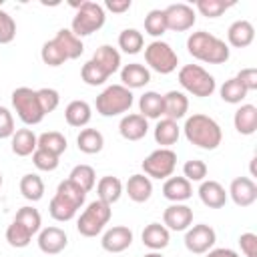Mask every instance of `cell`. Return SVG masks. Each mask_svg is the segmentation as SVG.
<instances>
[{"label": "cell", "instance_id": "cell-1", "mask_svg": "<svg viewBox=\"0 0 257 257\" xmlns=\"http://www.w3.org/2000/svg\"><path fill=\"white\" fill-rule=\"evenodd\" d=\"M183 133L191 145L205 149V151H215L223 141V131H221L219 122L201 112L187 116Z\"/></svg>", "mask_w": 257, "mask_h": 257}, {"label": "cell", "instance_id": "cell-2", "mask_svg": "<svg viewBox=\"0 0 257 257\" xmlns=\"http://www.w3.org/2000/svg\"><path fill=\"white\" fill-rule=\"evenodd\" d=\"M84 199H86V193L78 185H74L70 179L60 181L58 187H56L54 197L50 199L48 213L54 221L66 223V221L74 219L76 211L84 205Z\"/></svg>", "mask_w": 257, "mask_h": 257}, {"label": "cell", "instance_id": "cell-3", "mask_svg": "<svg viewBox=\"0 0 257 257\" xmlns=\"http://www.w3.org/2000/svg\"><path fill=\"white\" fill-rule=\"evenodd\" d=\"M187 50L193 58L207 64H223L229 60V46L207 30H197L187 38Z\"/></svg>", "mask_w": 257, "mask_h": 257}, {"label": "cell", "instance_id": "cell-4", "mask_svg": "<svg viewBox=\"0 0 257 257\" xmlns=\"http://www.w3.org/2000/svg\"><path fill=\"white\" fill-rule=\"evenodd\" d=\"M76 8V14L72 18V24H70V30L74 36L82 38V36H90L92 32L100 30L104 26V20H106V14H104V8L96 2H90V0H84L80 4H72Z\"/></svg>", "mask_w": 257, "mask_h": 257}, {"label": "cell", "instance_id": "cell-5", "mask_svg": "<svg viewBox=\"0 0 257 257\" xmlns=\"http://www.w3.org/2000/svg\"><path fill=\"white\" fill-rule=\"evenodd\" d=\"M179 84L193 96L197 98H205V96H211L217 88V82H215V76L209 74L203 66L199 64H185L179 68Z\"/></svg>", "mask_w": 257, "mask_h": 257}, {"label": "cell", "instance_id": "cell-6", "mask_svg": "<svg viewBox=\"0 0 257 257\" xmlns=\"http://www.w3.org/2000/svg\"><path fill=\"white\" fill-rule=\"evenodd\" d=\"M133 102V90L122 84H110L96 96V112L100 116H118L122 112H128Z\"/></svg>", "mask_w": 257, "mask_h": 257}, {"label": "cell", "instance_id": "cell-7", "mask_svg": "<svg viewBox=\"0 0 257 257\" xmlns=\"http://www.w3.org/2000/svg\"><path fill=\"white\" fill-rule=\"evenodd\" d=\"M112 205L100 201V199H94L92 203L86 205V209L80 213L78 221H76V231L82 235V237H96L104 231L106 223L110 221L112 217Z\"/></svg>", "mask_w": 257, "mask_h": 257}, {"label": "cell", "instance_id": "cell-8", "mask_svg": "<svg viewBox=\"0 0 257 257\" xmlns=\"http://www.w3.org/2000/svg\"><path fill=\"white\" fill-rule=\"evenodd\" d=\"M10 98H12V106H14L16 114H18V118L24 124H28V126L38 124L46 116L42 106H40V102H38L36 90L28 88V86H18L16 90H12Z\"/></svg>", "mask_w": 257, "mask_h": 257}, {"label": "cell", "instance_id": "cell-9", "mask_svg": "<svg viewBox=\"0 0 257 257\" xmlns=\"http://www.w3.org/2000/svg\"><path fill=\"white\" fill-rule=\"evenodd\" d=\"M145 60L149 68L159 74H171L173 70H177V64H179L177 52L171 48V44L163 40H153L145 48Z\"/></svg>", "mask_w": 257, "mask_h": 257}, {"label": "cell", "instance_id": "cell-10", "mask_svg": "<svg viewBox=\"0 0 257 257\" xmlns=\"http://www.w3.org/2000/svg\"><path fill=\"white\" fill-rule=\"evenodd\" d=\"M177 167V153L171 149H157L143 161V175L149 179H169Z\"/></svg>", "mask_w": 257, "mask_h": 257}, {"label": "cell", "instance_id": "cell-11", "mask_svg": "<svg viewBox=\"0 0 257 257\" xmlns=\"http://www.w3.org/2000/svg\"><path fill=\"white\" fill-rule=\"evenodd\" d=\"M217 241V235H215V229L211 225H205V223H199V225H193L187 229L185 233V247L195 253V255H203L207 253L209 249H213Z\"/></svg>", "mask_w": 257, "mask_h": 257}, {"label": "cell", "instance_id": "cell-12", "mask_svg": "<svg viewBox=\"0 0 257 257\" xmlns=\"http://www.w3.org/2000/svg\"><path fill=\"white\" fill-rule=\"evenodd\" d=\"M165 22H167V30H173V32H185L189 28H193L197 16H195V10L189 6V4H171L167 6L165 10Z\"/></svg>", "mask_w": 257, "mask_h": 257}, {"label": "cell", "instance_id": "cell-13", "mask_svg": "<svg viewBox=\"0 0 257 257\" xmlns=\"http://www.w3.org/2000/svg\"><path fill=\"white\" fill-rule=\"evenodd\" d=\"M163 225L169 231H187L193 225V209L183 203H173L163 213Z\"/></svg>", "mask_w": 257, "mask_h": 257}, {"label": "cell", "instance_id": "cell-14", "mask_svg": "<svg viewBox=\"0 0 257 257\" xmlns=\"http://www.w3.org/2000/svg\"><path fill=\"white\" fill-rule=\"evenodd\" d=\"M227 195L233 199L237 207H249L257 201V185L249 177H237L231 181Z\"/></svg>", "mask_w": 257, "mask_h": 257}, {"label": "cell", "instance_id": "cell-15", "mask_svg": "<svg viewBox=\"0 0 257 257\" xmlns=\"http://www.w3.org/2000/svg\"><path fill=\"white\" fill-rule=\"evenodd\" d=\"M133 243V231L124 225H116V227H110L102 233V239H100V245L104 251L108 253H120L124 249H128Z\"/></svg>", "mask_w": 257, "mask_h": 257}, {"label": "cell", "instance_id": "cell-16", "mask_svg": "<svg viewBox=\"0 0 257 257\" xmlns=\"http://www.w3.org/2000/svg\"><path fill=\"white\" fill-rule=\"evenodd\" d=\"M68 245V237L60 227H44L38 231V247L46 255H58Z\"/></svg>", "mask_w": 257, "mask_h": 257}, {"label": "cell", "instance_id": "cell-17", "mask_svg": "<svg viewBox=\"0 0 257 257\" xmlns=\"http://www.w3.org/2000/svg\"><path fill=\"white\" fill-rule=\"evenodd\" d=\"M118 133L126 141H141L149 133V120L139 112L124 114L120 118V122H118Z\"/></svg>", "mask_w": 257, "mask_h": 257}, {"label": "cell", "instance_id": "cell-18", "mask_svg": "<svg viewBox=\"0 0 257 257\" xmlns=\"http://www.w3.org/2000/svg\"><path fill=\"white\" fill-rule=\"evenodd\" d=\"M227 191L221 183L217 181H201V187H199V199L205 207L209 209H221L225 207L227 203Z\"/></svg>", "mask_w": 257, "mask_h": 257}, {"label": "cell", "instance_id": "cell-19", "mask_svg": "<svg viewBox=\"0 0 257 257\" xmlns=\"http://www.w3.org/2000/svg\"><path fill=\"white\" fill-rule=\"evenodd\" d=\"M120 80H122V86H126L128 90L143 88L151 82V72L141 62H131L120 68Z\"/></svg>", "mask_w": 257, "mask_h": 257}, {"label": "cell", "instance_id": "cell-20", "mask_svg": "<svg viewBox=\"0 0 257 257\" xmlns=\"http://www.w3.org/2000/svg\"><path fill=\"white\" fill-rule=\"evenodd\" d=\"M189 110V98L181 90H169L163 94V116L171 120H179Z\"/></svg>", "mask_w": 257, "mask_h": 257}, {"label": "cell", "instance_id": "cell-21", "mask_svg": "<svg viewBox=\"0 0 257 257\" xmlns=\"http://www.w3.org/2000/svg\"><path fill=\"white\" fill-rule=\"evenodd\" d=\"M163 197L171 203H183L193 197V185L185 177H169L163 185Z\"/></svg>", "mask_w": 257, "mask_h": 257}, {"label": "cell", "instance_id": "cell-22", "mask_svg": "<svg viewBox=\"0 0 257 257\" xmlns=\"http://www.w3.org/2000/svg\"><path fill=\"white\" fill-rule=\"evenodd\" d=\"M227 40L233 48H247L255 40V28L249 20H235L227 30ZM227 44V46H229Z\"/></svg>", "mask_w": 257, "mask_h": 257}, {"label": "cell", "instance_id": "cell-23", "mask_svg": "<svg viewBox=\"0 0 257 257\" xmlns=\"http://www.w3.org/2000/svg\"><path fill=\"white\" fill-rule=\"evenodd\" d=\"M124 191H126V195H128L131 201H135V203H145V201H149L151 195H153V183H151V179H149L147 175L137 173V175H131V177H128V181H126V185H124Z\"/></svg>", "mask_w": 257, "mask_h": 257}, {"label": "cell", "instance_id": "cell-24", "mask_svg": "<svg viewBox=\"0 0 257 257\" xmlns=\"http://www.w3.org/2000/svg\"><path fill=\"white\" fill-rule=\"evenodd\" d=\"M141 239H143V245L149 247L151 251H161V249H165V247L169 245L171 233H169V229H167L165 225H161V223H149V225L143 229Z\"/></svg>", "mask_w": 257, "mask_h": 257}, {"label": "cell", "instance_id": "cell-25", "mask_svg": "<svg viewBox=\"0 0 257 257\" xmlns=\"http://www.w3.org/2000/svg\"><path fill=\"white\" fill-rule=\"evenodd\" d=\"M52 40H54V42L58 44V48L64 52L66 60H76V58L84 52L82 40H80L78 36H74L70 28H60Z\"/></svg>", "mask_w": 257, "mask_h": 257}, {"label": "cell", "instance_id": "cell-26", "mask_svg": "<svg viewBox=\"0 0 257 257\" xmlns=\"http://www.w3.org/2000/svg\"><path fill=\"white\" fill-rule=\"evenodd\" d=\"M233 124H235V131L239 135H245V137L253 135L257 131V106H253V104H241L235 110Z\"/></svg>", "mask_w": 257, "mask_h": 257}, {"label": "cell", "instance_id": "cell-27", "mask_svg": "<svg viewBox=\"0 0 257 257\" xmlns=\"http://www.w3.org/2000/svg\"><path fill=\"white\" fill-rule=\"evenodd\" d=\"M10 147L16 157H28L36 151L38 147V137L30 128H18L10 137Z\"/></svg>", "mask_w": 257, "mask_h": 257}, {"label": "cell", "instance_id": "cell-28", "mask_svg": "<svg viewBox=\"0 0 257 257\" xmlns=\"http://www.w3.org/2000/svg\"><path fill=\"white\" fill-rule=\"evenodd\" d=\"M94 64H98L108 76L114 74L118 68H120V52L116 48H112L110 44H102L94 50L92 58H90Z\"/></svg>", "mask_w": 257, "mask_h": 257}, {"label": "cell", "instance_id": "cell-29", "mask_svg": "<svg viewBox=\"0 0 257 257\" xmlns=\"http://www.w3.org/2000/svg\"><path fill=\"white\" fill-rule=\"evenodd\" d=\"M90 116H92V108L86 100H72L66 104L64 108V118L70 126H86L90 122Z\"/></svg>", "mask_w": 257, "mask_h": 257}, {"label": "cell", "instance_id": "cell-30", "mask_svg": "<svg viewBox=\"0 0 257 257\" xmlns=\"http://www.w3.org/2000/svg\"><path fill=\"white\" fill-rule=\"evenodd\" d=\"M181 128L177 124V120L171 118H159L157 126H155V141L157 145H161V149H169L171 145H175L179 141Z\"/></svg>", "mask_w": 257, "mask_h": 257}, {"label": "cell", "instance_id": "cell-31", "mask_svg": "<svg viewBox=\"0 0 257 257\" xmlns=\"http://www.w3.org/2000/svg\"><path fill=\"white\" fill-rule=\"evenodd\" d=\"M76 147L84 155H96L104 147V137L96 128H82L76 137Z\"/></svg>", "mask_w": 257, "mask_h": 257}, {"label": "cell", "instance_id": "cell-32", "mask_svg": "<svg viewBox=\"0 0 257 257\" xmlns=\"http://www.w3.org/2000/svg\"><path fill=\"white\" fill-rule=\"evenodd\" d=\"M120 195H122V183H120L118 177L106 175L96 183V199L112 205L120 199Z\"/></svg>", "mask_w": 257, "mask_h": 257}, {"label": "cell", "instance_id": "cell-33", "mask_svg": "<svg viewBox=\"0 0 257 257\" xmlns=\"http://www.w3.org/2000/svg\"><path fill=\"white\" fill-rule=\"evenodd\" d=\"M139 114H143L147 120L149 118H161L163 116V94L155 90H147L139 98Z\"/></svg>", "mask_w": 257, "mask_h": 257}, {"label": "cell", "instance_id": "cell-34", "mask_svg": "<svg viewBox=\"0 0 257 257\" xmlns=\"http://www.w3.org/2000/svg\"><path fill=\"white\" fill-rule=\"evenodd\" d=\"M20 193L24 199L36 203L44 197V181L40 179V175L36 173H26L22 179H20Z\"/></svg>", "mask_w": 257, "mask_h": 257}, {"label": "cell", "instance_id": "cell-35", "mask_svg": "<svg viewBox=\"0 0 257 257\" xmlns=\"http://www.w3.org/2000/svg\"><path fill=\"white\" fill-rule=\"evenodd\" d=\"M68 143H66V137L58 131H48V133H42L38 137V147L36 149H42V151H48L56 157H60L64 151H66Z\"/></svg>", "mask_w": 257, "mask_h": 257}, {"label": "cell", "instance_id": "cell-36", "mask_svg": "<svg viewBox=\"0 0 257 257\" xmlns=\"http://www.w3.org/2000/svg\"><path fill=\"white\" fill-rule=\"evenodd\" d=\"M145 46V38L143 32H139L137 28H124L118 34V48L126 54H139Z\"/></svg>", "mask_w": 257, "mask_h": 257}, {"label": "cell", "instance_id": "cell-37", "mask_svg": "<svg viewBox=\"0 0 257 257\" xmlns=\"http://www.w3.org/2000/svg\"><path fill=\"white\" fill-rule=\"evenodd\" d=\"M68 179H70L74 185H78L84 193H88V191H92V189H94L96 173H94V169H92L90 165H76V167L70 171Z\"/></svg>", "mask_w": 257, "mask_h": 257}, {"label": "cell", "instance_id": "cell-38", "mask_svg": "<svg viewBox=\"0 0 257 257\" xmlns=\"http://www.w3.org/2000/svg\"><path fill=\"white\" fill-rule=\"evenodd\" d=\"M14 221H16V223H20L24 229H28V231H30V235H36V233L42 229V217H40L38 209L30 207V205L20 207V209H18V213H16V217H14Z\"/></svg>", "mask_w": 257, "mask_h": 257}, {"label": "cell", "instance_id": "cell-39", "mask_svg": "<svg viewBox=\"0 0 257 257\" xmlns=\"http://www.w3.org/2000/svg\"><path fill=\"white\" fill-rule=\"evenodd\" d=\"M219 94H221V98H223L225 102H229V104H239L241 100H245L247 90L239 84L237 78H229V80H225V82L221 84Z\"/></svg>", "mask_w": 257, "mask_h": 257}, {"label": "cell", "instance_id": "cell-40", "mask_svg": "<svg viewBox=\"0 0 257 257\" xmlns=\"http://www.w3.org/2000/svg\"><path fill=\"white\" fill-rule=\"evenodd\" d=\"M6 241L10 247H16V249H22V247H28L30 241H32V235L28 229H24L20 223L12 221L6 229Z\"/></svg>", "mask_w": 257, "mask_h": 257}, {"label": "cell", "instance_id": "cell-41", "mask_svg": "<svg viewBox=\"0 0 257 257\" xmlns=\"http://www.w3.org/2000/svg\"><path fill=\"white\" fill-rule=\"evenodd\" d=\"M80 78H82L88 86H100V84H104V82L108 80V74H106L98 64H94L92 60H88V62H84L82 68H80Z\"/></svg>", "mask_w": 257, "mask_h": 257}, {"label": "cell", "instance_id": "cell-42", "mask_svg": "<svg viewBox=\"0 0 257 257\" xmlns=\"http://www.w3.org/2000/svg\"><path fill=\"white\" fill-rule=\"evenodd\" d=\"M235 2H225V0H197L195 6L197 10L207 16V18H219L225 10H229Z\"/></svg>", "mask_w": 257, "mask_h": 257}, {"label": "cell", "instance_id": "cell-43", "mask_svg": "<svg viewBox=\"0 0 257 257\" xmlns=\"http://www.w3.org/2000/svg\"><path fill=\"white\" fill-rule=\"evenodd\" d=\"M145 32L159 38L167 32V22H165V12L163 10H151L145 16Z\"/></svg>", "mask_w": 257, "mask_h": 257}, {"label": "cell", "instance_id": "cell-44", "mask_svg": "<svg viewBox=\"0 0 257 257\" xmlns=\"http://www.w3.org/2000/svg\"><path fill=\"white\" fill-rule=\"evenodd\" d=\"M40 58L46 66H60L66 62V56L64 52L58 48V44L54 40H48L42 44V50H40Z\"/></svg>", "mask_w": 257, "mask_h": 257}, {"label": "cell", "instance_id": "cell-45", "mask_svg": "<svg viewBox=\"0 0 257 257\" xmlns=\"http://www.w3.org/2000/svg\"><path fill=\"white\" fill-rule=\"evenodd\" d=\"M183 177L189 181V183H201L205 181L207 177V165L199 159H191L183 165Z\"/></svg>", "mask_w": 257, "mask_h": 257}, {"label": "cell", "instance_id": "cell-46", "mask_svg": "<svg viewBox=\"0 0 257 257\" xmlns=\"http://www.w3.org/2000/svg\"><path fill=\"white\" fill-rule=\"evenodd\" d=\"M58 159L60 157H56V155H52L48 151H42V149H36L32 153V163H34V167L38 171H54L58 167V163H60Z\"/></svg>", "mask_w": 257, "mask_h": 257}, {"label": "cell", "instance_id": "cell-47", "mask_svg": "<svg viewBox=\"0 0 257 257\" xmlns=\"http://www.w3.org/2000/svg\"><path fill=\"white\" fill-rule=\"evenodd\" d=\"M16 36V22L14 18L0 8V44H10Z\"/></svg>", "mask_w": 257, "mask_h": 257}, {"label": "cell", "instance_id": "cell-48", "mask_svg": "<svg viewBox=\"0 0 257 257\" xmlns=\"http://www.w3.org/2000/svg\"><path fill=\"white\" fill-rule=\"evenodd\" d=\"M36 94H38V102H40L44 114L56 110V106H58V102H60V94H58V90L46 86V88H38Z\"/></svg>", "mask_w": 257, "mask_h": 257}, {"label": "cell", "instance_id": "cell-49", "mask_svg": "<svg viewBox=\"0 0 257 257\" xmlns=\"http://www.w3.org/2000/svg\"><path fill=\"white\" fill-rule=\"evenodd\" d=\"M235 78L239 80V84H241L247 92L257 90V68H253V66H249V68H241V70L237 72Z\"/></svg>", "mask_w": 257, "mask_h": 257}, {"label": "cell", "instance_id": "cell-50", "mask_svg": "<svg viewBox=\"0 0 257 257\" xmlns=\"http://www.w3.org/2000/svg\"><path fill=\"white\" fill-rule=\"evenodd\" d=\"M14 116L6 106H0V139H10L14 135Z\"/></svg>", "mask_w": 257, "mask_h": 257}, {"label": "cell", "instance_id": "cell-51", "mask_svg": "<svg viewBox=\"0 0 257 257\" xmlns=\"http://www.w3.org/2000/svg\"><path fill=\"white\" fill-rule=\"evenodd\" d=\"M239 247L245 257H257V235L255 233H243L239 237Z\"/></svg>", "mask_w": 257, "mask_h": 257}, {"label": "cell", "instance_id": "cell-52", "mask_svg": "<svg viewBox=\"0 0 257 257\" xmlns=\"http://www.w3.org/2000/svg\"><path fill=\"white\" fill-rule=\"evenodd\" d=\"M131 6H133L131 0H106V2H104V8L110 10V12H114V14H122V12H126Z\"/></svg>", "mask_w": 257, "mask_h": 257}, {"label": "cell", "instance_id": "cell-53", "mask_svg": "<svg viewBox=\"0 0 257 257\" xmlns=\"http://www.w3.org/2000/svg\"><path fill=\"white\" fill-rule=\"evenodd\" d=\"M205 257H239V253L229 247H217V249H209Z\"/></svg>", "mask_w": 257, "mask_h": 257}, {"label": "cell", "instance_id": "cell-54", "mask_svg": "<svg viewBox=\"0 0 257 257\" xmlns=\"http://www.w3.org/2000/svg\"><path fill=\"white\" fill-rule=\"evenodd\" d=\"M143 257H163V255H161L159 251H151V253H145Z\"/></svg>", "mask_w": 257, "mask_h": 257}, {"label": "cell", "instance_id": "cell-55", "mask_svg": "<svg viewBox=\"0 0 257 257\" xmlns=\"http://www.w3.org/2000/svg\"><path fill=\"white\" fill-rule=\"evenodd\" d=\"M2 183H4V179H2V173H0V187H2Z\"/></svg>", "mask_w": 257, "mask_h": 257}, {"label": "cell", "instance_id": "cell-56", "mask_svg": "<svg viewBox=\"0 0 257 257\" xmlns=\"http://www.w3.org/2000/svg\"><path fill=\"white\" fill-rule=\"evenodd\" d=\"M2 2H4V0H0V6H2Z\"/></svg>", "mask_w": 257, "mask_h": 257}]
</instances>
